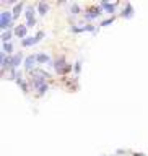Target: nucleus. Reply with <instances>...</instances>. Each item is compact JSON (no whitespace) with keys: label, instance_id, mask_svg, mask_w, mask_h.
Masks as SVG:
<instances>
[{"label":"nucleus","instance_id":"f257e3e1","mask_svg":"<svg viewBox=\"0 0 148 156\" xmlns=\"http://www.w3.org/2000/svg\"><path fill=\"white\" fill-rule=\"evenodd\" d=\"M11 17H13V13H10V11H2L0 13V28L8 29L11 26Z\"/></svg>","mask_w":148,"mask_h":156},{"label":"nucleus","instance_id":"f03ea898","mask_svg":"<svg viewBox=\"0 0 148 156\" xmlns=\"http://www.w3.org/2000/svg\"><path fill=\"white\" fill-rule=\"evenodd\" d=\"M54 69H55V72H57V73H65V72H69V70L72 69V67L65 62V59L60 57L57 62L54 63Z\"/></svg>","mask_w":148,"mask_h":156},{"label":"nucleus","instance_id":"7ed1b4c3","mask_svg":"<svg viewBox=\"0 0 148 156\" xmlns=\"http://www.w3.org/2000/svg\"><path fill=\"white\" fill-rule=\"evenodd\" d=\"M36 60H38V54H33V55H28V57L25 59V69L26 70H31L34 67Z\"/></svg>","mask_w":148,"mask_h":156},{"label":"nucleus","instance_id":"20e7f679","mask_svg":"<svg viewBox=\"0 0 148 156\" xmlns=\"http://www.w3.org/2000/svg\"><path fill=\"white\" fill-rule=\"evenodd\" d=\"M26 20H28V28H31L36 23V20H34V10H33V7H28V10H26Z\"/></svg>","mask_w":148,"mask_h":156},{"label":"nucleus","instance_id":"39448f33","mask_svg":"<svg viewBox=\"0 0 148 156\" xmlns=\"http://www.w3.org/2000/svg\"><path fill=\"white\" fill-rule=\"evenodd\" d=\"M21 57H23V55H21V52H17V55H13V57L10 59V67H11L13 70L20 65V62H21Z\"/></svg>","mask_w":148,"mask_h":156},{"label":"nucleus","instance_id":"423d86ee","mask_svg":"<svg viewBox=\"0 0 148 156\" xmlns=\"http://www.w3.org/2000/svg\"><path fill=\"white\" fill-rule=\"evenodd\" d=\"M26 33H28V26H25V25H20V26L15 28V34H17L18 38H25Z\"/></svg>","mask_w":148,"mask_h":156},{"label":"nucleus","instance_id":"0eeeda50","mask_svg":"<svg viewBox=\"0 0 148 156\" xmlns=\"http://www.w3.org/2000/svg\"><path fill=\"white\" fill-rule=\"evenodd\" d=\"M132 13H134V8H132L130 3H127L125 8H124V11H122V17L124 18H129V17H132Z\"/></svg>","mask_w":148,"mask_h":156},{"label":"nucleus","instance_id":"6e6552de","mask_svg":"<svg viewBox=\"0 0 148 156\" xmlns=\"http://www.w3.org/2000/svg\"><path fill=\"white\" fill-rule=\"evenodd\" d=\"M38 10H39V13H41V15H46V11L49 10V5H47L46 2H39V5H38Z\"/></svg>","mask_w":148,"mask_h":156},{"label":"nucleus","instance_id":"1a4fd4ad","mask_svg":"<svg viewBox=\"0 0 148 156\" xmlns=\"http://www.w3.org/2000/svg\"><path fill=\"white\" fill-rule=\"evenodd\" d=\"M36 42H39L38 41V39H36V36H34V38H25V39H23V46H33V44H36Z\"/></svg>","mask_w":148,"mask_h":156},{"label":"nucleus","instance_id":"9d476101","mask_svg":"<svg viewBox=\"0 0 148 156\" xmlns=\"http://www.w3.org/2000/svg\"><path fill=\"white\" fill-rule=\"evenodd\" d=\"M2 52H5V54H11V52H13V46H11V42H3Z\"/></svg>","mask_w":148,"mask_h":156},{"label":"nucleus","instance_id":"9b49d317","mask_svg":"<svg viewBox=\"0 0 148 156\" xmlns=\"http://www.w3.org/2000/svg\"><path fill=\"white\" fill-rule=\"evenodd\" d=\"M98 15H99V8H94V10H90V11H88L85 17H86L88 20H90V18H96Z\"/></svg>","mask_w":148,"mask_h":156},{"label":"nucleus","instance_id":"f8f14e48","mask_svg":"<svg viewBox=\"0 0 148 156\" xmlns=\"http://www.w3.org/2000/svg\"><path fill=\"white\" fill-rule=\"evenodd\" d=\"M21 8H23V2H20V3H17V5H15V8H13V17H15V18H17L18 15H20Z\"/></svg>","mask_w":148,"mask_h":156},{"label":"nucleus","instance_id":"ddd939ff","mask_svg":"<svg viewBox=\"0 0 148 156\" xmlns=\"http://www.w3.org/2000/svg\"><path fill=\"white\" fill-rule=\"evenodd\" d=\"M101 7H104V8L109 11V13H113L114 11V3H107V2H101Z\"/></svg>","mask_w":148,"mask_h":156},{"label":"nucleus","instance_id":"4468645a","mask_svg":"<svg viewBox=\"0 0 148 156\" xmlns=\"http://www.w3.org/2000/svg\"><path fill=\"white\" fill-rule=\"evenodd\" d=\"M10 38H11V31H3V33H2V39H3V42H8V41H10Z\"/></svg>","mask_w":148,"mask_h":156},{"label":"nucleus","instance_id":"2eb2a0df","mask_svg":"<svg viewBox=\"0 0 148 156\" xmlns=\"http://www.w3.org/2000/svg\"><path fill=\"white\" fill-rule=\"evenodd\" d=\"M47 60H49V55H47V54H38V62H47Z\"/></svg>","mask_w":148,"mask_h":156},{"label":"nucleus","instance_id":"dca6fc26","mask_svg":"<svg viewBox=\"0 0 148 156\" xmlns=\"http://www.w3.org/2000/svg\"><path fill=\"white\" fill-rule=\"evenodd\" d=\"M113 21H114V18H107V20H104V21H103L101 26H107V25H111Z\"/></svg>","mask_w":148,"mask_h":156},{"label":"nucleus","instance_id":"f3484780","mask_svg":"<svg viewBox=\"0 0 148 156\" xmlns=\"http://www.w3.org/2000/svg\"><path fill=\"white\" fill-rule=\"evenodd\" d=\"M77 11H78V5H73L72 7V13H77Z\"/></svg>","mask_w":148,"mask_h":156},{"label":"nucleus","instance_id":"a211bd4d","mask_svg":"<svg viewBox=\"0 0 148 156\" xmlns=\"http://www.w3.org/2000/svg\"><path fill=\"white\" fill-rule=\"evenodd\" d=\"M80 69H82V65H80V63L77 62V63H75V70H77V72H80Z\"/></svg>","mask_w":148,"mask_h":156}]
</instances>
